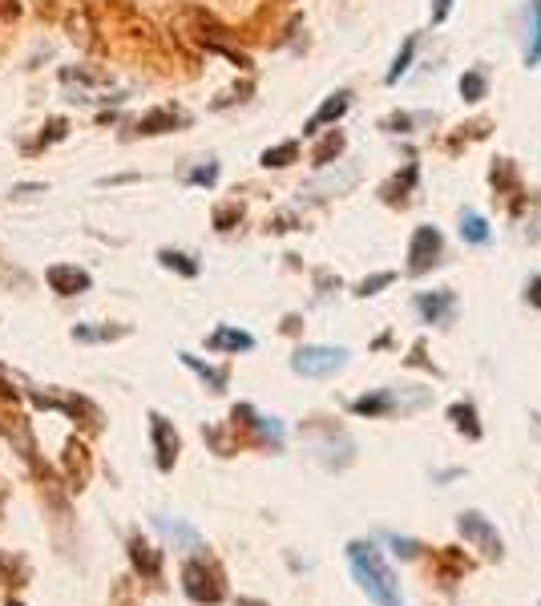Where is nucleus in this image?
Returning a JSON list of instances; mask_svg holds the SVG:
<instances>
[{"label":"nucleus","mask_w":541,"mask_h":606,"mask_svg":"<svg viewBox=\"0 0 541 606\" xmlns=\"http://www.w3.org/2000/svg\"><path fill=\"white\" fill-rule=\"evenodd\" d=\"M416 308H420V316H424L428 324H445V320L453 316V295H449V291H441V295H420Z\"/></svg>","instance_id":"nucleus-15"},{"label":"nucleus","mask_w":541,"mask_h":606,"mask_svg":"<svg viewBox=\"0 0 541 606\" xmlns=\"http://www.w3.org/2000/svg\"><path fill=\"white\" fill-rule=\"evenodd\" d=\"M158 259H162V267H170L178 275H198V263H190L182 251H158Z\"/></svg>","instance_id":"nucleus-28"},{"label":"nucleus","mask_w":541,"mask_h":606,"mask_svg":"<svg viewBox=\"0 0 541 606\" xmlns=\"http://www.w3.org/2000/svg\"><path fill=\"white\" fill-rule=\"evenodd\" d=\"M392 546H396V554H404V558H416V550H420L412 538H392Z\"/></svg>","instance_id":"nucleus-37"},{"label":"nucleus","mask_w":541,"mask_h":606,"mask_svg":"<svg viewBox=\"0 0 541 606\" xmlns=\"http://www.w3.org/2000/svg\"><path fill=\"white\" fill-rule=\"evenodd\" d=\"M457 534H461L469 546H477L485 558H501V550H505V542H501L497 526H493L489 518H481L477 510H469V514H461V518H457Z\"/></svg>","instance_id":"nucleus-6"},{"label":"nucleus","mask_w":541,"mask_h":606,"mask_svg":"<svg viewBox=\"0 0 541 606\" xmlns=\"http://www.w3.org/2000/svg\"><path fill=\"white\" fill-rule=\"evenodd\" d=\"M126 336V328H77V340H85V344H105V340H122Z\"/></svg>","instance_id":"nucleus-29"},{"label":"nucleus","mask_w":541,"mask_h":606,"mask_svg":"<svg viewBox=\"0 0 541 606\" xmlns=\"http://www.w3.org/2000/svg\"><path fill=\"white\" fill-rule=\"evenodd\" d=\"M0 485H5V481H0ZM0 505H5V489H0Z\"/></svg>","instance_id":"nucleus-42"},{"label":"nucleus","mask_w":541,"mask_h":606,"mask_svg":"<svg viewBox=\"0 0 541 606\" xmlns=\"http://www.w3.org/2000/svg\"><path fill=\"white\" fill-rule=\"evenodd\" d=\"M348 566H352L360 590H364L376 606H404L400 582H396V574L388 570V562L380 558V550H376L372 542H352V546H348Z\"/></svg>","instance_id":"nucleus-1"},{"label":"nucleus","mask_w":541,"mask_h":606,"mask_svg":"<svg viewBox=\"0 0 541 606\" xmlns=\"http://www.w3.org/2000/svg\"><path fill=\"white\" fill-rule=\"evenodd\" d=\"M61 469H65V477H69L73 489H85V485H89V477H93V457H89V449H85L81 437H69V441H65V449H61Z\"/></svg>","instance_id":"nucleus-8"},{"label":"nucleus","mask_w":541,"mask_h":606,"mask_svg":"<svg viewBox=\"0 0 541 606\" xmlns=\"http://www.w3.org/2000/svg\"><path fill=\"white\" fill-rule=\"evenodd\" d=\"M61 409H65V413H73L81 429H101V409H97V404H89L85 396H65V400H61Z\"/></svg>","instance_id":"nucleus-17"},{"label":"nucleus","mask_w":541,"mask_h":606,"mask_svg":"<svg viewBox=\"0 0 541 606\" xmlns=\"http://www.w3.org/2000/svg\"><path fill=\"white\" fill-rule=\"evenodd\" d=\"M412 53H416V37H408V41H404V49L396 53V61H392V69H388V85H396V81L408 73V65H412Z\"/></svg>","instance_id":"nucleus-24"},{"label":"nucleus","mask_w":541,"mask_h":606,"mask_svg":"<svg viewBox=\"0 0 541 606\" xmlns=\"http://www.w3.org/2000/svg\"><path fill=\"white\" fill-rule=\"evenodd\" d=\"M344 154V134H328V138H323L319 146H315V154H311V162L315 166H328L332 158H340Z\"/></svg>","instance_id":"nucleus-23"},{"label":"nucleus","mask_w":541,"mask_h":606,"mask_svg":"<svg viewBox=\"0 0 541 606\" xmlns=\"http://www.w3.org/2000/svg\"><path fill=\"white\" fill-rule=\"evenodd\" d=\"M182 590H186L198 606H219V602L227 598L223 574L214 570L210 562H202V558H190V562L182 566Z\"/></svg>","instance_id":"nucleus-3"},{"label":"nucleus","mask_w":541,"mask_h":606,"mask_svg":"<svg viewBox=\"0 0 541 606\" xmlns=\"http://www.w3.org/2000/svg\"><path fill=\"white\" fill-rule=\"evenodd\" d=\"M45 279H49V287H53L57 295H81V291H89V271L69 267V263L49 267V271H45Z\"/></svg>","instance_id":"nucleus-11"},{"label":"nucleus","mask_w":541,"mask_h":606,"mask_svg":"<svg viewBox=\"0 0 541 606\" xmlns=\"http://www.w3.org/2000/svg\"><path fill=\"white\" fill-rule=\"evenodd\" d=\"M239 215H243V211H239V207H231V211H219V215H214V223H219V231H231V223H235Z\"/></svg>","instance_id":"nucleus-35"},{"label":"nucleus","mask_w":541,"mask_h":606,"mask_svg":"<svg viewBox=\"0 0 541 606\" xmlns=\"http://www.w3.org/2000/svg\"><path fill=\"white\" fill-rule=\"evenodd\" d=\"M525 299L533 303V308H541V275H537V279L529 283V291H525Z\"/></svg>","instance_id":"nucleus-38"},{"label":"nucleus","mask_w":541,"mask_h":606,"mask_svg":"<svg viewBox=\"0 0 541 606\" xmlns=\"http://www.w3.org/2000/svg\"><path fill=\"white\" fill-rule=\"evenodd\" d=\"M392 409H396V396H392V392L360 396V400L352 404V413H356V417H384V413H392Z\"/></svg>","instance_id":"nucleus-18"},{"label":"nucleus","mask_w":541,"mask_h":606,"mask_svg":"<svg viewBox=\"0 0 541 606\" xmlns=\"http://www.w3.org/2000/svg\"><path fill=\"white\" fill-rule=\"evenodd\" d=\"M295 158H299V146H295V142H283V146L263 150V158H259V162H263L267 170H279V166H291Z\"/></svg>","instance_id":"nucleus-22"},{"label":"nucleus","mask_w":541,"mask_h":606,"mask_svg":"<svg viewBox=\"0 0 541 606\" xmlns=\"http://www.w3.org/2000/svg\"><path fill=\"white\" fill-rule=\"evenodd\" d=\"M0 396H5V400H17V388L5 380V372H0Z\"/></svg>","instance_id":"nucleus-39"},{"label":"nucleus","mask_w":541,"mask_h":606,"mask_svg":"<svg viewBox=\"0 0 541 606\" xmlns=\"http://www.w3.org/2000/svg\"><path fill=\"white\" fill-rule=\"evenodd\" d=\"M239 606H267V602H259V598H239Z\"/></svg>","instance_id":"nucleus-41"},{"label":"nucleus","mask_w":541,"mask_h":606,"mask_svg":"<svg viewBox=\"0 0 541 606\" xmlns=\"http://www.w3.org/2000/svg\"><path fill=\"white\" fill-rule=\"evenodd\" d=\"M416 182V166H404V174H396L388 186H384V198L388 202H404V190Z\"/></svg>","instance_id":"nucleus-25"},{"label":"nucleus","mask_w":541,"mask_h":606,"mask_svg":"<svg viewBox=\"0 0 541 606\" xmlns=\"http://www.w3.org/2000/svg\"><path fill=\"white\" fill-rule=\"evenodd\" d=\"M432 570H437V578L449 586L457 582L461 574H469V558L461 550H437V562H432Z\"/></svg>","instance_id":"nucleus-14"},{"label":"nucleus","mask_w":541,"mask_h":606,"mask_svg":"<svg viewBox=\"0 0 541 606\" xmlns=\"http://www.w3.org/2000/svg\"><path fill=\"white\" fill-rule=\"evenodd\" d=\"M392 279H396L392 271H380V275H372V279H364V283L356 287V295H376V291H380V287H388Z\"/></svg>","instance_id":"nucleus-32"},{"label":"nucleus","mask_w":541,"mask_h":606,"mask_svg":"<svg viewBox=\"0 0 541 606\" xmlns=\"http://www.w3.org/2000/svg\"><path fill=\"white\" fill-rule=\"evenodd\" d=\"M529 17H533V33H529V45H525V65L533 69L541 61V0H529Z\"/></svg>","instance_id":"nucleus-20"},{"label":"nucleus","mask_w":541,"mask_h":606,"mask_svg":"<svg viewBox=\"0 0 541 606\" xmlns=\"http://www.w3.org/2000/svg\"><path fill=\"white\" fill-rule=\"evenodd\" d=\"M214 352H251L255 348V340L247 336V332H239V328H219V332H210V340H206Z\"/></svg>","instance_id":"nucleus-16"},{"label":"nucleus","mask_w":541,"mask_h":606,"mask_svg":"<svg viewBox=\"0 0 541 606\" xmlns=\"http://www.w3.org/2000/svg\"><path fill=\"white\" fill-rule=\"evenodd\" d=\"M5 606H25V602H17V598H13V602H5Z\"/></svg>","instance_id":"nucleus-43"},{"label":"nucleus","mask_w":541,"mask_h":606,"mask_svg":"<svg viewBox=\"0 0 541 606\" xmlns=\"http://www.w3.org/2000/svg\"><path fill=\"white\" fill-rule=\"evenodd\" d=\"M348 106H352V97H348L344 89H340V93H332V97H328V101H323V106H319V110L311 114V122L303 126V134H319L323 126H332V122H340V118L348 114Z\"/></svg>","instance_id":"nucleus-12"},{"label":"nucleus","mask_w":541,"mask_h":606,"mask_svg":"<svg viewBox=\"0 0 541 606\" xmlns=\"http://www.w3.org/2000/svg\"><path fill=\"white\" fill-rule=\"evenodd\" d=\"M178 25H186V29H178L186 41H194L198 49H206V53H227L235 65H251L235 45H231V29L223 25V21H214L206 9H182L178 13Z\"/></svg>","instance_id":"nucleus-2"},{"label":"nucleus","mask_w":541,"mask_h":606,"mask_svg":"<svg viewBox=\"0 0 541 606\" xmlns=\"http://www.w3.org/2000/svg\"><path fill=\"white\" fill-rule=\"evenodd\" d=\"M182 364H186V368H194V372H198V376H202V380H206V384H210L214 392H219V388L227 384V372H214V368L198 364V360H194V356H186V352H182Z\"/></svg>","instance_id":"nucleus-26"},{"label":"nucleus","mask_w":541,"mask_h":606,"mask_svg":"<svg viewBox=\"0 0 541 606\" xmlns=\"http://www.w3.org/2000/svg\"><path fill=\"white\" fill-rule=\"evenodd\" d=\"M453 13V0H432V25H441Z\"/></svg>","instance_id":"nucleus-34"},{"label":"nucleus","mask_w":541,"mask_h":606,"mask_svg":"<svg viewBox=\"0 0 541 606\" xmlns=\"http://www.w3.org/2000/svg\"><path fill=\"white\" fill-rule=\"evenodd\" d=\"M194 182H214V166H206V170H198V174H194Z\"/></svg>","instance_id":"nucleus-40"},{"label":"nucleus","mask_w":541,"mask_h":606,"mask_svg":"<svg viewBox=\"0 0 541 606\" xmlns=\"http://www.w3.org/2000/svg\"><path fill=\"white\" fill-rule=\"evenodd\" d=\"M158 526H162L170 538H178V542H186V546H198V534H194V530H186V526H178V522H170V518H158Z\"/></svg>","instance_id":"nucleus-31"},{"label":"nucleus","mask_w":541,"mask_h":606,"mask_svg":"<svg viewBox=\"0 0 541 606\" xmlns=\"http://www.w3.org/2000/svg\"><path fill=\"white\" fill-rule=\"evenodd\" d=\"M0 433H5V437L13 441V449H17L29 465H41V461H37V437H33V425H29L25 417H17V413H0Z\"/></svg>","instance_id":"nucleus-10"},{"label":"nucleus","mask_w":541,"mask_h":606,"mask_svg":"<svg viewBox=\"0 0 541 606\" xmlns=\"http://www.w3.org/2000/svg\"><path fill=\"white\" fill-rule=\"evenodd\" d=\"M344 364H348V352H344V348H319V344L299 348V352L291 356V368H295L299 376H311V380L332 376V372H340Z\"/></svg>","instance_id":"nucleus-4"},{"label":"nucleus","mask_w":541,"mask_h":606,"mask_svg":"<svg viewBox=\"0 0 541 606\" xmlns=\"http://www.w3.org/2000/svg\"><path fill=\"white\" fill-rule=\"evenodd\" d=\"M449 421L469 437V441H481V425H477V409H473V404L465 400V404H453V409H449Z\"/></svg>","instance_id":"nucleus-19"},{"label":"nucleus","mask_w":541,"mask_h":606,"mask_svg":"<svg viewBox=\"0 0 541 606\" xmlns=\"http://www.w3.org/2000/svg\"><path fill=\"white\" fill-rule=\"evenodd\" d=\"M150 437H154L158 469H162V473H170V469H174V461H178V449H182V441H178L174 425H170L162 413H150Z\"/></svg>","instance_id":"nucleus-9"},{"label":"nucleus","mask_w":541,"mask_h":606,"mask_svg":"<svg viewBox=\"0 0 541 606\" xmlns=\"http://www.w3.org/2000/svg\"><path fill=\"white\" fill-rule=\"evenodd\" d=\"M461 235H465L469 243H489V227H485L481 215H465V219H461Z\"/></svg>","instance_id":"nucleus-27"},{"label":"nucleus","mask_w":541,"mask_h":606,"mask_svg":"<svg viewBox=\"0 0 541 606\" xmlns=\"http://www.w3.org/2000/svg\"><path fill=\"white\" fill-rule=\"evenodd\" d=\"M174 126H182V118H178V114H170V110H154V114H146V118L138 122V134H166V130H174Z\"/></svg>","instance_id":"nucleus-21"},{"label":"nucleus","mask_w":541,"mask_h":606,"mask_svg":"<svg viewBox=\"0 0 541 606\" xmlns=\"http://www.w3.org/2000/svg\"><path fill=\"white\" fill-rule=\"evenodd\" d=\"M437 259H441V231L437 227H416L412 243H408V271L424 275L428 267H437Z\"/></svg>","instance_id":"nucleus-7"},{"label":"nucleus","mask_w":541,"mask_h":606,"mask_svg":"<svg viewBox=\"0 0 541 606\" xmlns=\"http://www.w3.org/2000/svg\"><path fill=\"white\" fill-rule=\"evenodd\" d=\"M461 97L465 101H481L485 97V73H465L461 77Z\"/></svg>","instance_id":"nucleus-30"},{"label":"nucleus","mask_w":541,"mask_h":606,"mask_svg":"<svg viewBox=\"0 0 541 606\" xmlns=\"http://www.w3.org/2000/svg\"><path fill=\"white\" fill-rule=\"evenodd\" d=\"M21 0H0V21H17L21 17Z\"/></svg>","instance_id":"nucleus-33"},{"label":"nucleus","mask_w":541,"mask_h":606,"mask_svg":"<svg viewBox=\"0 0 541 606\" xmlns=\"http://www.w3.org/2000/svg\"><path fill=\"white\" fill-rule=\"evenodd\" d=\"M61 21H65V33H69V41H73L77 49L93 53V49L101 45V37H97V13L89 9V0H69L65 13H61Z\"/></svg>","instance_id":"nucleus-5"},{"label":"nucleus","mask_w":541,"mask_h":606,"mask_svg":"<svg viewBox=\"0 0 541 606\" xmlns=\"http://www.w3.org/2000/svg\"><path fill=\"white\" fill-rule=\"evenodd\" d=\"M65 134H69V122L53 118V122H49V134H45V142H57V138H65Z\"/></svg>","instance_id":"nucleus-36"},{"label":"nucleus","mask_w":541,"mask_h":606,"mask_svg":"<svg viewBox=\"0 0 541 606\" xmlns=\"http://www.w3.org/2000/svg\"><path fill=\"white\" fill-rule=\"evenodd\" d=\"M130 562L142 578H158L162 574V550H154L146 538H130Z\"/></svg>","instance_id":"nucleus-13"}]
</instances>
